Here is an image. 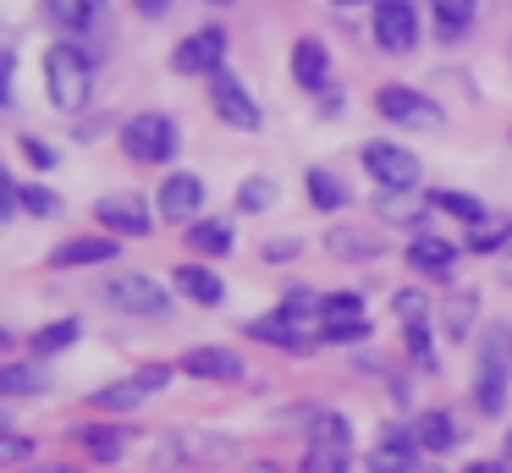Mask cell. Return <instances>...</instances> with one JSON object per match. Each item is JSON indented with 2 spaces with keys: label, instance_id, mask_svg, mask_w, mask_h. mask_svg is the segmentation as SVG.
Masks as SVG:
<instances>
[{
  "label": "cell",
  "instance_id": "obj_8",
  "mask_svg": "<svg viewBox=\"0 0 512 473\" xmlns=\"http://www.w3.org/2000/svg\"><path fill=\"white\" fill-rule=\"evenodd\" d=\"M105 303L116 308V314H127V319H166L171 314V297H166V286L160 281H149V275H116L111 286H105Z\"/></svg>",
  "mask_w": 512,
  "mask_h": 473
},
{
  "label": "cell",
  "instance_id": "obj_9",
  "mask_svg": "<svg viewBox=\"0 0 512 473\" xmlns=\"http://www.w3.org/2000/svg\"><path fill=\"white\" fill-rule=\"evenodd\" d=\"M226 50H232L226 28H193L188 39L171 50V72H182V77H215V72H226Z\"/></svg>",
  "mask_w": 512,
  "mask_h": 473
},
{
  "label": "cell",
  "instance_id": "obj_21",
  "mask_svg": "<svg viewBox=\"0 0 512 473\" xmlns=\"http://www.w3.org/2000/svg\"><path fill=\"white\" fill-rule=\"evenodd\" d=\"M413 435H419V451L446 457V451L463 440V429H457V413H446V407H424V413L413 418Z\"/></svg>",
  "mask_w": 512,
  "mask_h": 473
},
{
  "label": "cell",
  "instance_id": "obj_48",
  "mask_svg": "<svg viewBox=\"0 0 512 473\" xmlns=\"http://www.w3.org/2000/svg\"><path fill=\"white\" fill-rule=\"evenodd\" d=\"M507 462H512V429H507Z\"/></svg>",
  "mask_w": 512,
  "mask_h": 473
},
{
  "label": "cell",
  "instance_id": "obj_25",
  "mask_svg": "<svg viewBox=\"0 0 512 473\" xmlns=\"http://www.w3.org/2000/svg\"><path fill=\"white\" fill-rule=\"evenodd\" d=\"M303 193H309V204L320 209V215H336V209L353 204L347 182H342L336 171H325V165H309V171H303Z\"/></svg>",
  "mask_w": 512,
  "mask_h": 473
},
{
  "label": "cell",
  "instance_id": "obj_2",
  "mask_svg": "<svg viewBox=\"0 0 512 473\" xmlns=\"http://www.w3.org/2000/svg\"><path fill=\"white\" fill-rule=\"evenodd\" d=\"M182 149V127L171 116H160V110H144V116H133L122 127V154L133 165H171Z\"/></svg>",
  "mask_w": 512,
  "mask_h": 473
},
{
  "label": "cell",
  "instance_id": "obj_20",
  "mask_svg": "<svg viewBox=\"0 0 512 473\" xmlns=\"http://www.w3.org/2000/svg\"><path fill=\"white\" fill-rule=\"evenodd\" d=\"M171 281H177V292L188 297V303H199V308H221L226 303V281L210 270V264H177Z\"/></svg>",
  "mask_w": 512,
  "mask_h": 473
},
{
  "label": "cell",
  "instance_id": "obj_41",
  "mask_svg": "<svg viewBox=\"0 0 512 473\" xmlns=\"http://www.w3.org/2000/svg\"><path fill=\"white\" fill-rule=\"evenodd\" d=\"M347 462H353V457H342V451L309 446V451H303V462H298V473H347Z\"/></svg>",
  "mask_w": 512,
  "mask_h": 473
},
{
  "label": "cell",
  "instance_id": "obj_44",
  "mask_svg": "<svg viewBox=\"0 0 512 473\" xmlns=\"http://www.w3.org/2000/svg\"><path fill=\"white\" fill-rule=\"evenodd\" d=\"M133 6H138V17L160 22V17H166V11H171V0H133Z\"/></svg>",
  "mask_w": 512,
  "mask_h": 473
},
{
  "label": "cell",
  "instance_id": "obj_6",
  "mask_svg": "<svg viewBox=\"0 0 512 473\" xmlns=\"http://www.w3.org/2000/svg\"><path fill=\"white\" fill-rule=\"evenodd\" d=\"M166 385H171V369L166 363H149V369H138V374H122V380L100 385L89 402L100 407V413H138V407H144L149 396H160Z\"/></svg>",
  "mask_w": 512,
  "mask_h": 473
},
{
  "label": "cell",
  "instance_id": "obj_1",
  "mask_svg": "<svg viewBox=\"0 0 512 473\" xmlns=\"http://www.w3.org/2000/svg\"><path fill=\"white\" fill-rule=\"evenodd\" d=\"M45 94H50V105L67 110V116L89 110V99H94V61L78 50V44H50V50H45Z\"/></svg>",
  "mask_w": 512,
  "mask_h": 473
},
{
  "label": "cell",
  "instance_id": "obj_46",
  "mask_svg": "<svg viewBox=\"0 0 512 473\" xmlns=\"http://www.w3.org/2000/svg\"><path fill=\"white\" fill-rule=\"evenodd\" d=\"M28 473H72V468H56V462H45V468H28Z\"/></svg>",
  "mask_w": 512,
  "mask_h": 473
},
{
  "label": "cell",
  "instance_id": "obj_29",
  "mask_svg": "<svg viewBox=\"0 0 512 473\" xmlns=\"http://www.w3.org/2000/svg\"><path fill=\"white\" fill-rule=\"evenodd\" d=\"M430 11H435L441 39H463V33L474 28V17H479V0H430Z\"/></svg>",
  "mask_w": 512,
  "mask_h": 473
},
{
  "label": "cell",
  "instance_id": "obj_4",
  "mask_svg": "<svg viewBox=\"0 0 512 473\" xmlns=\"http://www.w3.org/2000/svg\"><path fill=\"white\" fill-rule=\"evenodd\" d=\"M364 176H375L380 182V193H413L419 187V176H424V165H419V154L408 149V143H397V138H375V143H364Z\"/></svg>",
  "mask_w": 512,
  "mask_h": 473
},
{
  "label": "cell",
  "instance_id": "obj_18",
  "mask_svg": "<svg viewBox=\"0 0 512 473\" xmlns=\"http://www.w3.org/2000/svg\"><path fill=\"white\" fill-rule=\"evenodd\" d=\"M413 457H419V435L391 424L386 435H380V446L369 451V473H413Z\"/></svg>",
  "mask_w": 512,
  "mask_h": 473
},
{
  "label": "cell",
  "instance_id": "obj_22",
  "mask_svg": "<svg viewBox=\"0 0 512 473\" xmlns=\"http://www.w3.org/2000/svg\"><path fill=\"white\" fill-rule=\"evenodd\" d=\"M468 396H474V407H479L485 418H501V413H507V396H512V374L496 369V363H479Z\"/></svg>",
  "mask_w": 512,
  "mask_h": 473
},
{
  "label": "cell",
  "instance_id": "obj_32",
  "mask_svg": "<svg viewBox=\"0 0 512 473\" xmlns=\"http://www.w3.org/2000/svg\"><path fill=\"white\" fill-rule=\"evenodd\" d=\"M17 209H23L28 220H56L61 215V193H50L45 182H23V176H17Z\"/></svg>",
  "mask_w": 512,
  "mask_h": 473
},
{
  "label": "cell",
  "instance_id": "obj_49",
  "mask_svg": "<svg viewBox=\"0 0 512 473\" xmlns=\"http://www.w3.org/2000/svg\"><path fill=\"white\" fill-rule=\"evenodd\" d=\"M210 6H232V0H210Z\"/></svg>",
  "mask_w": 512,
  "mask_h": 473
},
{
  "label": "cell",
  "instance_id": "obj_16",
  "mask_svg": "<svg viewBox=\"0 0 512 473\" xmlns=\"http://www.w3.org/2000/svg\"><path fill=\"white\" fill-rule=\"evenodd\" d=\"M72 440H78V451L89 462H100V468H111V462H122L127 451H133V429H122V424H83V429H72Z\"/></svg>",
  "mask_w": 512,
  "mask_h": 473
},
{
  "label": "cell",
  "instance_id": "obj_42",
  "mask_svg": "<svg viewBox=\"0 0 512 473\" xmlns=\"http://www.w3.org/2000/svg\"><path fill=\"white\" fill-rule=\"evenodd\" d=\"M303 253V242L298 237H276V242H259V259L265 264H292Z\"/></svg>",
  "mask_w": 512,
  "mask_h": 473
},
{
  "label": "cell",
  "instance_id": "obj_39",
  "mask_svg": "<svg viewBox=\"0 0 512 473\" xmlns=\"http://www.w3.org/2000/svg\"><path fill=\"white\" fill-rule=\"evenodd\" d=\"M507 237H512V220H485V226H468V248H474V253L507 248Z\"/></svg>",
  "mask_w": 512,
  "mask_h": 473
},
{
  "label": "cell",
  "instance_id": "obj_3",
  "mask_svg": "<svg viewBox=\"0 0 512 473\" xmlns=\"http://www.w3.org/2000/svg\"><path fill=\"white\" fill-rule=\"evenodd\" d=\"M375 110L402 132H441V121H446V110L413 83H380L375 88Z\"/></svg>",
  "mask_w": 512,
  "mask_h": 473
},
{
  "label": "cell",
  "instance_id": "obj_38",
  "mask_svg": "<svg viewBox=\"0 0 512 473\" xmlns=\"http://www.w3.org/2000/svg\"><path fill=\"white\" fill-rule=\"evenodd\" d=\"M391 308H397L402 330H408V325H430V303H424V292H413V286L391 292Z\"/></svg>",
  "mask_w": 512,
  "mask_h": 473
},
{
  "label": "cell",
  "instance_id": "obj_30",
  "mask_svg": "<svg viewBox=\"0 0 512 473\" xmlns=\"http://www.w3.org/2000/svg\"><path fill=\"white\" fill-rule=\"evenodd\" d=\"M309 446H325V451H342V457H353V424H347L342 413H314Z\"/></svg>",
  "mask_w": 512,
  "mask_h": 473
},
{
  "label": "cell",
  "instance_id": "obj_40",
  "mask_svg": "<svg viewBox=\"0 0 512 473\" xmlns=\"http://www.w3.org/2000/svg\"><path fill=\"white\" fill-rule=\"evenodd\" d=\"M17 154H23L28 165H34V171H56V143H45V138H34V132H23V138H17Z\"/></svg>",
  "mask_w": 512,
  "mask_h": 473
},
{
  "label": "cell",
  "instance_id": "obj_11",
  "mask_svg": "<svg viewBox=\"0 0 512 473\" xmlns=\"http://www.w3.org/2000/svg\"><path fill=\"white\" fill-rule=\"evenodd\" d=\"M457 242L452 237H441V231H419V237H408V248H402V259L413 264V275H419V281H452L457 275Z\"/></svg>",
  "mask_w": 512,
  "mask_h": 473
},
{
  "label": "cell",
  "instance_id": "obj_33",
  "mask_svg": "<svg viewBox=\"0 0 512 473\" xmlns=\"http://www.w3.org/2000/svg\"><path fill=\"white\" fill-rule=\"evenodd\" d=\"M276 182H270V176H243V187H237V209H243V215H265L270 204H276Z\"/></svg>",
  "mask_w": 512,
  "mask_h": 473
},
{
  "label": "cell",
  "instance_id": "obj_5",
  "mask_svg": "<svg viewBox=\"0 0 512 473\" xmlns=\"http://www.w3.org/2000/svg\"><path fill=\"white\" fill-rule=\"evenodd\" d=\"M94 220H100V231H111V237H122V242H144L149 231H155L160 209L149 204L144 193L122 187V193H105L100 204H94Z\"/></svg>",
  "mask_w": 512,
  "mask_h": 473
},
{
  "label": "cell",
  "instance_id": "obj_43",
  "mask_svg": "<svg viewBox=\"0 0 512 473\" xmlns=\"http://www.w3.org/2000/svg\"><path fill=\"white\" fill-rule=\"evenodd\" d=\"M34 457V440L28 435H0V462H6V468H17V462H28Z\"/></svg>",
  "mask_w": 512,
  "mask_h": 473
},
{
  "label": "cell",
  "instance_id": "obj_7",
  "mask_svg": "<svg viewBox=\"0 0 512 473\" xmlns=\"http://www.w3.org/2000/svg\"><path fill=\"white\" fill-rule=\"evenodd\" d=\"M210 110L221 116V127H232V132H259L265 127V110H259L254 88H248L243 77H232V72L210 77Z\"/></svg>",
  "mask_w": 512,
  "mask_h": 473
},
{
  "label": "cell",
  "instance_id": "obj_35",
  "mask_svg": "<svg viewBox=\"0 0 512 473\" xmlns=\"http://www.w3.org/2000/svg\"><path fill=\"white\" fill-rule=\"evenodd\" d=\"M474 308H479V292H468V286L446 303V336L452 341H463L468 330H474Z\"/></svg>",
  "mask_w": 512,
  "mask_h": 473
},
{
  "label": "cell",
  "instance_id": "obj_24",
  "mask_svg": "<svg viewBox=\"0 0 512 473\" xmlns=\"http://www.w3.org/2000/svg\"><path fill=\"white\" fill-rule=\"evenodd\" d=\"M325 248H331L336 259H342V264H369V259H380V253H386V242H380L375 231L331 226V231H325Z\"/></svg>",
  "mask_w": 512,
  "mask_h": 473
},
{
  "label": "cell",
  "instance_id": "obj_10",
  "mask_svg": "<svg viewBox=\"0 0 512 473\" xmlns=\"http://www.w3.org/2000/svg\"><path fill=\"white\" fill-rule=\"evenodd\" d=\"M369 33H375V44L391 50V55L419 50V11H413V0H375Z\"/></svg>",
  "mask_w": 512,
  "mask_h": 473
},
{
  "label": "cell",
  "instance_id": "obj_27",
  "mask_svg": "<svg viewBox=\"0 0 512 473\" xmlns=\"http://www.w3.org/2000/svg\"><path fill=\"white\" fill-rule=\"evenodd\" d=\"M45 17L56 22L61 33H83L105 17V0H45Z\"/></svg>",
  "mask_w": 512,
  "mask_h": 473
},
{
  "label": "cell",
  "instance_id": "obj_14",
  "mask_svg": "<svg viewBox=\"0 0 512 473\" xmlns=\"http://www.w3.org/2000/svg\"><path fill=\"white\" fill-rule=\"evenodd\" d=\"M292 83L309 88V94H331V44L320 39V33H303L298 44H292Z\"/></svg>",
  "mask_w": 512,
  "mask_h": 473
},
{
  "label": "cell",
  "instance_id": "obj_28",
  "mask_svg": "<svg viewBox=\"0 0 512 473\" xmlns=\"http://www.w3.org/2000/svg\"><path fill=\"white\" fill-rule=\"evenodd\" d=\"M50 374L45 363H0V396H45Z\"/></svg>",
  "mask_w": 512,
  "mask_h": 473
},
{
  "label": "cell",
  "instance_id": "obj_26",
  "mask_svg": "<svg viewBox=\"0 0 512 473\" xmlns=\"http://www.w3.org/2000/svg\"><path fill=\"white\" fill-rule=\"evenodd\" d=\"M78 336H83V319H78V314L50 319V325H39L34 336H28V352L45 363V358H56V352H72V347H78Z\"/></svg>",
  "mask_w": 512,
  "mask_h": 473
},
{
  "label": "cell",
  "instance_id": "obj_13",
  "mask_svg": "<svg viewBox=\"0 0 512 473\" xmlns=\"http://www.w3.org/2000/svg\"><path fill=\"white\" fill-rule=\"evenodd\" d=\"M116 253H122V237H111V231H83V237H67L50 248V270H83V264H111Z\"/></svg>",
  "mask_w": 512,
  "mask_h": 473
},
{
  "label": "cell",
  "instance_id": "obj_36",
  "mask_svg": "<svg viewBox=\"0 0 512 473\" xmlns=\"http://www.w3.org/2000/svg\"><path fill=\"white\" fill-rule=\"evenodd\" d=\"M402 336H408V363L413 369H441V358H435V336H430V325H408L402 330Z\"/></svg>",
  "mask_w": 512,
  "mask_h": 473
},
{
  "label": "cell",
  "instance_id": "obj_47",
  "mask_svg": "<svg viewBox=\"0 0 512 473\" xmlns=\"http://www.w3.org/2000/svg\"><path fill=\"white\" fill-rule=\"evenodd\" d=\"M331 6H364V0H331Z\"/></svg>",
  "mask_w": 512,
  "mask_h": 473
},
{
  "label": "cell",
  "instance_id": "obj_37",
  "mask_svg": "<svg viewBox=\"0 0 512 473\" xmlns=\"http://www.w3.org/2000/svg\"><path fill=\"white\" fill-rule=\"evenodd\" d=\"M479 363H496V369L512 374V325H485V352Z\"/></svg>",
  "mask_w": 512,
  "mask_h": 473
},
{
  "label": "cell",
  "instance_id": "obj_45",
  "mask_svg": "<svg viewBox=\"0 0 512 473\" xmlns=\"http://www.w3.org/2000/svg\"><path fill=\"white\" fill-rule=\"evenodd\" d=\"M463 473H507V462H485V457H479V462H468Z\"/></svg>",
  "mask_w": 512,
  "mask_h": 473
},
{
  "label": "cell",
  "instance_id": "obj_19",
  "mask_svg": "<svg viewBox=\"0 0 512 473\" xmlns=\"http://www.w3.org/2000/svg\"><path fill=\"white\" fill-rule=\"evenodd\" d=\"M182 374H193V380H243V352H232V347H188L182 352Z\"/></svg>",
  "mask_w": 512,
  "mask_h": 473
},
{
  "label": "cell",
  "instance_id": "obj_17",
  "mask_svg": "<svg viewBox=\"0 0 512 473\" xmlns=\"http://www.w3.org/2000/svg\"><path fill=\"white\" fill-rule=\"evenodd\" d=\"M232 440L226 435H166V446H160V468H171V462H221L232 457Z\"/></svg>",
  "mask_w": 512,
  "mask_h": 473
},
{
  "label": "cell",
  "instance_id": "obj_23",
  "mask_svg": "<svg viewBox=\"0 0 512 473\" xmlns=\"http://www.w3.org/2000/svg\"><path fill=\"white\" fill-rule=\"evenodd\" d=\"M182 242L204 259H226L237 248V226L232 220H193V226H182Z\"/></svg>",
  "mask_w": 512,
  "mask_h": 473
},
{
  "label": "cell",
  "instance_id": "obj_12",
  "mask_svg": "<svg viewBox=\"0 0 512 473\" xmlns=\"http://www.w3.org/2000/svg\"><path fill=\"white\" fill-rule=\"evenodd\" d=\"M155 209H160V220H171V226H193L199 220V209H204V176L199 171H171L166 182H160V193H155Z\"/></svg>",
  "mask_w": 512,
  "mask_h": 473
},
{
  "label": "cell",
  "instance_id": "obj_15",
  "mask_svg": "<svg viewBox=\"0 0 512 473\" xmlns=\"http://www.w3.org/2000/svg\"><path fill=\"white\" fill-rule=\"evenodd\" d=\"M248 336H254V341H270V347H281V352H309V347H320V330L287 319L281 308H276V314H265V319H248Z\"/></svg>",
  "mask_w": 512,
  "mask_h": 473
},
{
  "label": "cell",
  "instance_id": "obj_34",
  "mask_svg": "<svg viewBox=\"0 0 512 473\" xmlns=\"http://www.w3.org/2000/svg\"><path fill=\"white\" fill-rule=\"evenodd\" d=\"M320 325H364V297L358 292H325Z\"/></svg>",
  "mask_w": 512,
  "mask_h": 473
},
{
  "label": "cell",
  "instance_id": "obj_31",
  "mask_svg": "<svg viewBox=\"0 0 512 473\" xmlns=\"http://www.w3.org/2000/svg\"><path fill=\"white\" fill-rule=\"evenodd\" d=\"M430 209H441V215L463 220V226H485V220H490L479 198H468V193H452V187H435V193H430Z\"/></svg>",
  "mask_w": 512,
  "mask_h": 473
}]
</instances>
